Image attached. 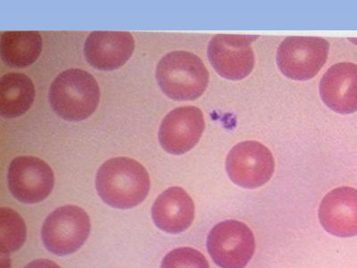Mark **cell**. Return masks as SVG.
Instances as JSON below:
<instances>
[{
	"instance_id": "1",
	"label": "cell",
	"mask_w": 357,
	"mask_h": 268,
	"mask_svg": "<svg viewBox=\"0 0 357 268\" xmlns=\"http://www.w3.org/2000/svg\"><path fill=\"white\" fill-rule=\"evenodd\" d=\"M96 187L107 205L129 209L145 200L151 190V178L138 161L119 156L105 162L98 169Z\"/></svg>"
},
{
	"instance_id": "2",
	"label": "cell",
	"mask_w": 357,
	"mask_h": 268,
	"mask_svg": "<svg viewBox=\"0 0 357 268\" xmlns=\"http://www.w3.org/2000/svg\"><path fill=\"white\" fill-rule=\"evenodd\" d=\"M155 76L162 92L177 101L197 100L209 82V73L202 60L188 51H174L162 57Z\"/></svg>"
},
{
	"instance_id": "3",
	"label": "cell",
	"mask_w": 357,
	"mask_h": 268,
	"mask_svg": "<svg viewBox=\"0 0 357 268\" xmlns=\"http://www.w3.org/2000/svg\"><path fill=\"white\" fill-rule=\"evenodd\" d=\"M100 87L93 75L82 69H69L54 80L50 89L53 110L67 121L85 120L100 103Z\"/></svg>"
},
{
	"instance_id": "4",
	"label": "cell",
	"mask_w": 357,
	"mask_h": 268,
	"mask_svg": "<svg viewBox=\"0 0 357 268\" xmlns=\"http://www.w3.org/2000/svg\"><path fill=\"white\" fill-rule=\"evenodd\" d=\"M91 230L87 212L78 206L67 205L59 207L45 220L41 238L51 253L66 256L85 244Z\"/></svg>"
},
{
	"instance_id": "5",
	"label": "cell",
	"mask_w": 357,
	"mask_h": 268,
	"mask_svg": "<svg viewBox=\"0 0 357 268\" xmlns=\"http://www.w3.org/2000/svg\"><path fill=\"white\" fill-rule=\"evenodd\" d=\"M207 250L222 268H245L256 251L253 232L244 223L226 220L218 223L207 237Z\"/></svg>"
},
{
	"instance_id": "6",
	"label": "cell",
	"mask_w": 357,
	"mask_h": 268,
	"mask_svg": "<svg viewBox=\"0 0 357 268\" xmlns=\"http://www.w3.org/2000/svg\"><path fill=\"white\" fill-rule=\"evenodd\" d=\"M329 50L330 43L324 38L289 37L280 45L277 64L287 77L307 81L323 68Z\"/></svg>"
},
{
	"instance_id": "7",
	"label": "cell",
	"mask_w": 357,
	"mask_h": 268,
	"mask_svg": "<svg viewBox=\"0 0 357 268\" xmlns=\"http://www.w3.org/2000/svg\"><path fill=\"white\" fill-rule=\"evenodd\" d=\"M226 171L235 184L245 189L263 186L273 174L272 152L254 140L238 143L228 154Z\"/></svg>"
},
{
	"instance_id": "8",
	"label": "cell",
	"mask_w": 357,
	"mask_h": 268,
	"mask_svg": "<svg viewBox=\"0 0 357 268\" xmlns=\"http://www.w3.org/2000/svg\"><path fill=\"white\" fill-rule=\"evenodd\" d=\"M8 179L12 195L25 204L47 199L55 184L52 169L43 159L33 156L15 158L9 165Z\"/></svg>"
},
{
	"instance_id": "9",
	"label": "cell",
	"mask_w": 357,
	"mask_h": 268,
	"mask_svg": "<svg viewBox=\"0 0 357 268\" xmlns=\"http://www.w3.org/2000/svg\"><path fill=\"white\" fill-rule=\"evenodd\" d=\"M258 36L241 34H218L210 41V63L222 77L238 81L252 72L255 55L251 43Z\"/></svg>"
},
{
	"instance_id": "10",
	"label": "cell",
	"mask_w": 357,
	"mask_h": 268,
	"mask_svg": "<svg viewBox=\"0 0 357 268\" xmlns=\"http://www.w3.org/2000/svg\"><path fill=\"white\" fill-rule=\"evenodd\" d=\"M205 126V118L199 107L175 108L162 121L159 142L170 154H185L199 143Z\"/></svg>"
},
{
	"instance_id": "11",
	"label": "cell",
	"mask_w": 357,
	"mask_h": 268,
	"mask_svg": "<svg viewBox=\"0 0 357 268\" xmlns=\"http://www.w3.org/2000/svg\"><path fill=\"white\" fill-rule=\"evenodd\" d=\"M135 41L130 33L94 31L86 40L84 54L88 63L102 71L120 68L132 57Z\"/></svg>"
},
{
	"instance_id": "12",
	"label": "cell",
	"mask_w": 357,
	"mask_h": 268,
	"mask_svg": "<svg viewBox=\"0 0 357 268\" xmlns=\"http://www.w3.org/2000/svg\"><path fill=\"white\" fill-rule=\"evenodd\" d=\"M319 219L329 234L337 237L357 235V190L340 187L326 194L319 207Z\"/></svg>"
},
{
	"instance_id": "13",
	"label": "cell",
	"mask_w": 357,
	"mask_h": 268,
	"mask_svg": "<svg viewBox=\"0 0 357 268\" xmlns=\"http://www.w3.org/2000/svg\"><path fill=\"white\" fill-rule=\"evenodd\" d=\"M321 100L331 110L340 114L357 111V65L336 64L324 73L320 82Z\"/></svg>"
},
{
	"instance_id": "14",
	"label": "cell",
	"mask_w": 357,
	"mask_h": 268,
	"mask_svg": "<svg viewBox=\"0 0 357 268\" xmlns=\"http://www.w3.org/2000/svg\"><path fill=\"white\" fill-rule=\"evenodd\" d=\"M152 218L162 231L181 234L190 228L195 218L193 200L183 188H169L155 200L152 207Z\"/></svg>"
},
{
	"instance_id": "15",
	"label": "cell",
	"mask_w": 357,
	"mask_h": 268,
	"mask_svg": "<svg viewBox=\"0 0 357 268\" xmlns=\"http://www.w3.org/2000/svg\"><path fill=\"white\" fill-rule=\"evenodd\" d=\"M43 51V39L38 31H5L0 36L2 61L22 68L36 61Z\"/></svg>"
},
{
	"instance_id": "16",
	"label": "cell",
	"mask_w": 357,
	"mask_h": 268,
	"mask_svg": "<svg viewBox=\"0 0 357 268\" xmlns=\"http://www.w3.org/2000/svg\"><path fill=\"white\" fill-rule=\"evenodd\" d=\"M34 97L33 82L24 73H8L0 80V114L2 117L22 116L30 110Z\"/></svg>"
},
{
	"instance_id": "17",
	"label": "cell",
	"mask_w": 357,
	"mask_h": 268,
	"mask_svg": "<svg viewBox=\"0 0 357 268\" xmlns=\"http://www.w3.org/2000/svg\"><path fill=\"white\" fill-rule=\"evenodd\" d=\"M27 238L24 219L14 209H0V252L8 255L20 250Z\"/></svg>"
},
{
	"instance_id": "18",
	"label": "cell",
	"mask_w": 357,
	"mask_h": 268,
	"mask_svg": "<svg viewBox=\"0 0 357 268\" xmlns=\"http://www.w3.org/2000/svg\"><path fill=\"white\" fill-rule=\"evenodd\" d=\"M161 268H209L208 261L195 248L183 247L169 252Z\"/></svg>"
},
{
	"instance_id": "19",
	"label": "cell",
	"mask_w": 357,
	"mask_h": 268,
	"mask_svg": "<svg viewBox=\"0 0 357 268\" xmlns=\"http://www.w3.org/2000/svg\"><path fill=\"white\" fill-rule=\"evenodd\" d=\"M24 268H61L59 265L49 260H37L28 264Z\"/></svg>"
},
{
	"instance_id": "20",
	"label": "cell",
	"mask_w": 357,
	"mask_h": 268,
	"mask_svg": "<svg viewBox=\"0 0 357 268\" xmlns=\"http://www.w3.org/2000/svg\"><path fill=\"white\" fill-rule=\"evenodd\" d=\"M351 40L354 41V43L357 44V39H351Z\"/></svg>"
}]
</instances>
